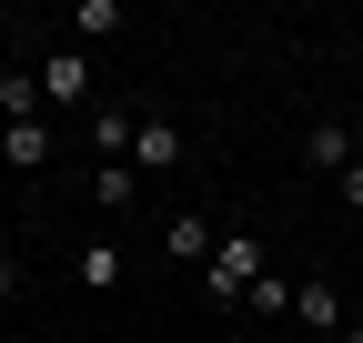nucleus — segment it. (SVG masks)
<instances>
[{"instance_id": "obj_1", "label": "nucleus", "mask_w": 363, "mask_h": 343, "mask_svg": "<svg viewBox=\"0 0 363 343\" xmlns=\"http://www.w3.org/2000/svg\"><path fill=\"white\" fill-rule=\"evenodd\" d=\"M252 283H262V242H252V232H222L212 263H202V293H212V303H242Z\"/></svg>"}, {"instance_id": "obj_2", "label": "nucleus", "mask_w": 363, "mask_h": 343, "mask_svg": "<svg viewBox=\"0 0 363 343\" xmlns=\"http://www.w3.org/2000/svg\"><path fill=\"white\" fill-rule=\"evenodd\" d=\"M40 101H51V111H81L91 101V61L81 51H51V61H40Z\"/></svg>"}, {"instance_id": "obj_3", "label": "nucleus", "mask_w": 363, "mask_h": 343, "mask_svg": "<svg viewBox=\"0 0 363 343\" xmlns=\"http://www.w3.org/2000/svg\"><path fill=\"white\" fill-rule=\"evenodd\" d=\"M182 152H192V142H182V121L142 111V132H131V162H142V172H182Z\"/></svg>"}, {"instance_id": "obj_4", "label": "nucleus", "mask_w": 363, "mask_h": 343, "mask_svg": "<svg viewBox=\"0 0 363 343\" xmlns=\"http://www.w3.org/2000/svg\"><path fill=\"white\" fill-rule=\"evenodd\" d=\"M303 162H313V172H333V182H343V172L363 162V152H353V121H313V132H303Z\"/></svg>"}, {"instance_id": "obj_5", "label": "nucleus", "mask_w": 363, "mask_h": 343, "mask_svg": "<svg viewBox=\"0 0 363 343\" xmlns=\"http://www.w3.org/2000/svg\"><path fill=\"white\" fill-rule=\"evenodd\" d=\"M293 313H303V333H323V343L353 333V313H343V293H333V283H303V293H293Z\"/></svg>"}, {"instance_id": "obj_6", "label": "nucleus", "mask_w": 363, "mask_h": 343, "mask_svg": "<svg viewBox=\"0 0 363 343\" xmlns=\"http://www.w3.org/2000/svg\"><path fill=\"white\" fill-rule=\"evenodd\" d=\"M121 273H131V252H121V242H81V252H71V283H91V293H111Z\"/></svg>"}, {"instance_id": "obj_7", "label": "nucleus", "mask_w": 363, "mask_h": 343, "mask_svg": "<svg viewBox=\"0 0 363 343\" xmlns=\"http://www.w3.org/2000/svg\"><path fill=\"white\" fill-rule=\"evenodd\" d=\"M162 252H172V263H212V223H202V212H172V223H162Z\"/></svg>"}, {"instance_id": "obj_8", "label": "nucleus", "mask_w": 363, "mask_h": 343, "mask_svg": "<svg viewBox=\"0 0 363 343\" xmlns=\"http://www.w3.org/2000/svg\"><path fill=\"white\" fill-rule=\"evenodd\" d=\"M0 162H11V172H40V162H51V121H11V132H0Z\"/></svg>"}, {"instance_id": "obj_9", "label": "nucleus", "mask_w": 363, "mask_h": 343, "mask_svg": "<svg viewBox=\"0 0 363 343\" xmlns=\"http://www.w3.org/2000/svg\"><path fill=\"white\" fill-rule=\"evenodd\" d=\"M11 121H40V71H0V132Z\"/></svg>"}, {"instance_id": "obj_10", "label": "nucleus", "mask_w": 363, "mask_h": 343, "mask_svg": "<svg viewBox=\"0 0 363 343\" xmlns=\"http://www.w3.org/2000/svg\"><path fill=\"white\" fill-rule=\"evenodd\" d=\"M91 202H101V212L142 202V172H131V162H101V172H91Z\"/></svg>"}, {"instance_id": "obj_11", "label": "nucleus", "mask_w": 363, "mask_h": 343, "mask_svg": "<svg viewBox=\"0 0 363 343\" xmlns=\"http://www.w3.org/2000/svg\"><path fill=\"white\" fill-rule=\"evenodd\" d=\"M131 132H142L131 111H91V152H101V162H131Z\"/></svg>"}, {"instance_id": "obj_12", "label": "nucleus", "mask_w": 363, "mask_h": 343, "mask_svg": "<svg viewBox=\"0 0 363 343\" xmlns=\"http://www.w3.org/2000/svg\"><path fill=\"white\" fill-rule=\"evenodd\" d=\"M242 303H252V313H293V283H283V273H262V283L242 293Z\"/></svg>"}, {"instance_id": "obj_13", "label": "nucleus", "mask_w": 363, "mask_h": 343, "mask_svg": "<svg viewBox=\"0 0 363 343\" xmlns=\"http://www.w3.org/2000/svg\"><path fill=\"white\" fill-rule=\"evenodd\" d=\"M71 30H91V40H101V30H121V0H81V11H71Z\"/></svg>"}, {"instance_id": "obj_14", "label": "nucleus", "mask_w": 363, "mask_h": 343, "mask_svg": "<svg viewBox=\"0 0 363 343\" xmlns=\"http://www.w3.org/2000/svg\"><path fill=\"white\" fill-rule=\"evenodd\" d=\"M333 192H343V202H353V212H363V162H353V172H343V182H333Z\"/></svg>"}, {"instance_id": "obj_15", "label": "nucleus", "mask_w": 363, "mask_h": 343, "mask_svg": "<svg viewBox=\"0 0 363 343\" xmlns=\"http://www.w3.org/2000/svg\"><path fill=\"white\" fill-rule=\"evenodd\" d=\"M11 283H21V273H11V263H0V303H11Z\"/></svg>"}, {"instance_id": "obj_16", "label": "nucleus", "mask_w": 363, "mask_h": 343, "mask_svg": "<svg viewBox=\"0 0 363 343\" xmlns=\"http://www.w3.org/2000/svg\"><path fill=\"white\" fill-rule=\"evenodd\" d=\"M343 343H363V313H353V333H343Z\"/></svg>"}]
</instances>
